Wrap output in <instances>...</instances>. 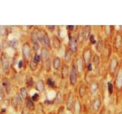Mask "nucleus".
<instances>
[{"label": "nucleus", "instance_id": "obj_22", "mask_svg": "<svg viewBox=\"0 0 122 114\" xmlns=\"http://www.w3.org/2000/svg\"><path fill=\"white\" fill-rule=\"evenodd\" d=\"M82 29H83V35L84 38H85V40L86 42V43L89 41V39L91 36V34L92 33V26L91 25H85L82 26Z\"/></svg>", "mask_w": 122, "mask_h": 114}, {"label": "nucleus", "instance_id": "obj_26", "mask_svg": "<svg viewBox=\"0 0 122 114\" xmlns=\"http://www.w3.org/2000/svg\"><path fill=\"white\" fill-rule=\"evenodd\" d=\"M106 90L107 92H108V97H113L114 95V85H113V82L112 80L107 81L106 83Z\"/></svg>", "mask_w": 122, "mask_h": 114}, {"label": "nucleus", "instance_id": "obj_45", "mask_svg": "<svg viewBox=\"0 0 122 114\" xmlns=\"http://www.w3.org/2000/svg\"><path fill=\"white\" fill-rule=\"evenodd\" d=\"M0 114H3L2 113H1V112H0Z\"/></svg>", "mask_w": 122, "mask_h": 114}, {"label": "nucleus", "instance_id": "obj_33", "mask_svg": "<svg viewBox=\"0 0 122 114\" xmlns=\"http://www.w3.org/2000/svg\"><path fill=\"white\" fill-rule=\"evenodd\" d=\"M8 34V28L5 26H0V36L5 37Z\"/></svg>", "mask_w": 122, "mask_h": 114}, {"label": "nucleus", "instance_id": "obj_19", "mask_svg": "<svg viewBox=\"0 0 122 114\" xmlns=\"http://www.w3.org/2000/svg\"><path fill=\"white\" fill-rule=\"evenodd\" d=\"M74 54L72 52V51L67 46L64 49V54H63V62L67 64H70L72 62V59L74 58Z\"/></svg>", "mask_w": 122, "mask_h": 114}, {"label": "nucleus", "instance_id": "obj_11", "mask_svg": "<svg viewBox=\"0 0 122 114\" xmlns=\"http://www.w3.org/2000/svg\"><path fill=\"white\" fill-rule=\"evenodd\" d=\"M105 43V37L102 33V27L100 28V30H97L96 31V43L94 46V51L100 55V53L102 51V49L104 47Z\"/></svg>", "mask_w": 122, "mask_h": 114}, {"label": "nucleus", "instance_id": "obj_10", "mask_svg": "<svg viewBox=\"0 0 122 114\" xmlns=\"http://www.w3.org/2000/svg\"><path fill=\"white\" fill-rule=\"evenodd\" d=\"M79 81V78L77 70H76L75 64L72 59V62L70 63V75H69V83L72 87H76L77 85L78 82Z\"/></svg>", "mask_w": 122, "mask_h": 114}, {"label": "nucleus", "instance_id": "obj_24", "mask_svg": "<svg viewBox=\"0 0 122 114\" xmlns=\"http://www.w3.org/2000/svg\"><path fill=\"white\" fill-rule=\"evenodd\" d=\"M2 85L4 87V88H5V94H10L11 91V85L10 80L7 77H5L2 79Z\"/></svg>", "mask_w": 122, "mask_h": 114}, {"label": "nucleus", "instance_id": "obj_7", "mask_svg": "<svg viewBox=\"0 0 122 114\" xmlns=\"http://www.w3.org/2000/svg\"><path fill=\"white\" fill-rule=\"evenodd\" d=\"M73 62L75 64L76 70H77L79 79L80 80L83 79L84 75H85V72H86V65L82 58L81 53L80 52H78L77 54L74 56Z\"/></svg>", "mask_w": 122, "mask_h": 114}, {"label": "nucleus", "instance_id": "obj_41", "mask_svg": "<svg viewBox=\"0 0 122 114\" xmlns=\"http://www.w3.org/2000/svg\"><path fill=\"white\" fill-rule=\"evenodd\" d=\"M114 114H122V109H118V110H116L115 112H114Z\"/></svg>", "mask_w": 122, "mask_h": 114}, {"label": "nucleus", "instance_id": "obj_36", "mask_svg": "<svg viewBox=\"0 0 122 114\" xmlns=\"http://www.w3.org/2000/svg\"><path fill=\"white\" fill-rule=\"evenodd\" d=\"M32 60L34 61L37 63H39L41 61V55H39L38 53H34V55L32 58Z\"/></svg>", "mask_w": 122, "mask_h": 114}, {"label": "nucleus", "instance_id": "obj_37", "mask_svg": "<svg viewBox=\"0 0 122 114\" xmlns=\"http://www.w3.org/2000/svg\"><path fill=\"white\" fill-rule=\"evenodd\" d=\"M26 84H27V86H28V87H32L34 85V79H33V78H29L28 80H27Z\"/></svg>", "mask_w": 122, "mask_h": 114}, {"label": "nucleus", "instance_id": "obj_13", "mask_svg": "<svg viewBox=\"0 0 122 114\" xmlns=\"http://www.w3.org/2000/svg\"><path fill=\"white\" fill-rule=\"evenodd\" d=\"M76 99V94L75 92L72 90H70L66 94V97L64 99L65 102V108L67 111H72L73 104Z\"/></svg>", "mask_w": 122, "mask_h": 114}, {"label": "nucleus", "instance_id": "obj_32", "mask_svg": "<svg viewBox=\"0 0 122 114\" xmlns=\"http://www.w3.org/2000/svg\"><path fill=\"white\" fill-rule=\"evenodd\" d=\"M29 67H30V71H35L37 69V67H38V63L35 62L34 61H33L32 59L30 61V64H29Z\"/></svg>", "mask_w": 122, "mask_h": 114}, {"label": "nucleus", "instance_id": "obj_42", "mask_svg": "<svg viewBox=\"0 0 122 114\" xmlns=\"http://www.w3.org/2000/svg\"><path fill=\"white\" fill-rule=\"evenodd\" d=\"M66 114H73V113H72V111H67V110H66Z\"/></svg>", "mask_w": 122, "mask_h": 114}, {"label": "nucleus", "instance_id": "obj_30", "mask_svg": "<svg viewBox=\"0 0 122 114\" xmlns=\"http://www.w3.org/2000/svg\"><path fill=\"white\" fill-rule=\"evenodd\" d=\"M46 83H47V85L51 87V88H55L56 87V81L52 78H48L47 79V81H46Z\"/></svg>", "mask_w": 122, "mask_h": 114}, {"label": "nucleus", "instance_id": "obj_5", "mask_svg": "<svg viewBox=\"0 0 122 114\" xmlns=\"http://www.w3.org/2000/svg\"><path fill=\"white\" fill-rule=\"evenodd\" d=\"M79 28V26H78ZM77 28V29H78ZM76 29L74 32H69L67 31V37H68V44L67 47L70 48V49L72 51V52L73 53L74 56H76L78 52H79V42L76 37Z\"/></svg>", "mask_w": 122, "mask_h": 114}, {"label": "nucleus", "instance_id": "obj_43", "mask_svg": "<svg viewBox=\"0 0 122 114\" xmlns=\"http://www.w3.org/2000/svg\"><path fill=\"white\" fill-rule=\"evenodd\" d=\"M48 114H56V111H52L51 113H49Z\"/></svg>", "mask_w": 122, "mask_h": 114}, {"label": "nucleus", "instance_id": "obj_1", "mask_svg": "<svg viewBox=\"0 0 122 114\" xmlns=\"http://www.w3.org/2000/svg\"><path fill=\"white\" fill-rule=\"evenodd\" d=\"M112 82L114 85V101L116 106H119L122 104V59Z\"/></svg>", "mask_w": 122, "mask_h": 114}, {"label": "nucleus", "instance_id": "obj_31", "mask_svg": "<svg viewBox=\"0 0 122 114\" xmlns=\"http://www.w3.org/2000/svg\"><path fill=\"white\" fill-rule=\"evenodd\" d=\"M20 94H21V96L22 97V98L25 99V100H26V99L28 97V90H27L26 87H21V88L20 89Z\"/></svg>", "mask_w": 122, "mask_h": 114}, {"label": "nucleus", "instance_id": "obj_23", "mask_svg": "<svg viewBox=\"0 0 122 114\" xmlns=\"http://www.w3.org/2000/svg\"><path fill=\"white\" fill-rule=\"evenodd\" d=\"M63 100H64V98H63V93L61 92L60 90H57L54 98L53 99V104H56V105H61V104H63Z\"/></svg>", "mask_w": 122, "mask_h": 114}, {"label": "nucleus", "instance_id": "obj_3", "mask_svg": "<svg viewBox=\"0 0 122 114\" xmlns=\"http://www.w3.org/2000/svg\"><path fill=\"white\" fill-rule=\"evenodd\" d=\"M113 54L122 59V33L116 28V32L112 42Z\"/></svg>", "mask_w": 122, "mask_h": 114}, {"label": "nucleus", "instance_id": "obj_34", "mask_svg": "<svg viewBox=\"0 0 122 114\" xmlns=\"http://www.w3.org/2000/svg\"><path fill=\"white\" fill-rule=\"evenodd\" d=\"M0 97H1L2 99L5 97V88H4L2 82H0Z\"/></svg>", "mask_w": 122, "mask_h": 114}, {"label": "nucleus", "instance_id": "obj_44", "mask_svg": "<svg viewBox=\"0 0 122 114\" xmlns=\"http://www.w3.org/2000/svg\"><path fill=\"white\" fill-rule=\"evenodd\" d=\"M1 51H2V44L0 43V52H1Z\"/></svg>", "mask_w": 122, "mask_h": 114}, {"label": "nucleus", "instance_id": "obj_20", "mask_svg": "<svg viewBox=\"0 0 122 114\" xmlns=\"http://www.w3.org/2000/svg\"><path fill=\"white\" fill-rule=\"evenodd\" d=\"M63 61H62L61 58L59 56H53V60H52V67L56 71H60V68L62 67Z\"/></svg>", "mask_w": 122, "mask_h": 114}, {"label": "nucleus", "instance_id": "obj_4", "mask_svg": "<svg viewBox=\"0 0 122 114\" xmlns=\"http://www.w3.org/2000/svg\"><path fill=\"white\" fill-rule=\"evenodd\" d=\"M103 105H104V97L100 93H98L92 98H91V114H98Z\"/></svg>", "mask_w": 122, "mask_h": 114}, {"label": "nucleus", "instance_id": "obj_18", "mask_svg": "<svg viewBox=\"0 0 122 114\" xmlns=\"http://www.w3.org/2000/svg\"><path fill=\"white\" fill-rule=\"evenodd\" d=\"M70 64H67L66 62H63L62 67L60 68V76L63 80H66L69 78V75H70Z\"/></svg>", "mask_w": 122, "mask_h": 114}, {"label": "nucleus", "instance_id": "obj_14", "mask_svg": "<svg viewBox=\"0 0 122 114\" xmlns=\"http://www.w3.org/2000/svg\"><path fill=\"white\" fill-rule=\"evenodd\" d=\"M0 59H1L2 62V67L3 72L5 75H8L10 71V60L9 56L6 55V53L3 52L1 55Z\"/></svg>", "mask_w": 122, "mask_h": 114}, {"label": "nucleus", "instance_id": "obj_38", "mask_svg": "<svg viewBox=\"0 0 122 114\" xmlns=\"http://www.w3.org/2000/svg\"><path fill=\"white\" fill-rule=\"evenodd\" d=\"M46 28H47V29L49 30L51 33H53L56 30V26H55V25H51H51H47V26H46Z\"/></svg>", "mask_w": 122, "mask_h": 114}, {"label": "nucleus", "instance_id": "obj_8", "mask_svg": "<svg viewBox=\"0 0 122 114\" xmlns=\"http://www.w3.org/2000/svg\"><path fill=\"white\" fill-rule=\"evenodd\" d=\"M76 91H74L76 96H77L82 101L85 100V99L89 96L88 85L83 79L80 80L78 82L77 85L76 86Z\"/></svg>", "mask_w": 122, "mask_h": 114}, {"label": "nucleus", "instance_id": "obj_35", "mask_svg": "<svg viewBox=\"0 0 122 114\" xmlns=\"http://www.w3.org/2000/svg\"><path fill=\"white\" fill-rule=\"evenodd\" d=\"M30 99H31V100L33 102H37L38 100H39V99H40L39 93H35V94H34L33 95H31V96H30Z\"/></svg>", "mask_w": 122, "mask_h": 114}, {"label": "nucleus", "instance_id": "obj_39", "mask_svg": "<svg viewBox=\"0 0 122 114\" xmlns=\"http://www.w3.org/2000/svg\"><path fill=\"white\" fill-rule=\"evenodd\" d=\"M21 114H30V110L26 106H24L21 110Z\"/></svg>", "mask_w": 122, "mask_h": 114}, {"label": "nucleus", "instance_id": "obj_29", "mask_svg": "<svg viewBox=\"0 0 122 114\" xmlns=\"http://www.w3.org/2000/svg\"><path fill=\"white\" fill-rule=\"evenodd\" d=\"M8 44H9V47L13 48V49H16L18 45V40L15 38V39L10 40L8 41Z\"/></svg>", "mask_w": 122, "mask_h": 114}, {"label": "nucleus", "instance_id": "obj_15", "mask_svg": "<svg viewBox=\"0 0 122 114\" xmlns=\"http://www.w3.org/2000/svg\"><path fill=\"white\" fill-rule=\"evenodd\" d=\"M72 112L73 114H83L82 101L77 96H76L75 102L73 104V107H72Z\"/></svg>", "mask_w": 122, "mask_h": 114}, {"label": "nucleus", "instance_id": "obj_6", "mask_svg": "<svg viewBox=\"0 0 122 114\" xmlns=\"http://www.w3.org/2000/svg\"><path fill=\"white\" fill-rule=\"evenodd\" d=\"M94 52L95 51L93 49V47L89 43H86L82 49V51L80 53H81L82 58L84 61V62H85L86 68L92 62V59Z\"/></svg>", "mask_w": 122, "mask_h": 114}, {"label": "nucleus", "instance_id": "obj_9", "mask_svg": "<svg viewBox=\"0 0 122 114\" xmlns=\"http://www.w3.org/2000/svg\"><path fill=\"white\" fill-rule=\"evenodd\" d=\"M88 85V92H89V96L92 98L94 96L98 94L100 92V81L99 78H93L87 83Z\"/></svg>", "mask_w": 122, "mask_h": 114}, {"label": "nucleus", "instance_id": "obj_17", "mask_svg": "<svg viewBox=\"0 0 122 114\" xmlns=\"http://www.w3.org/2000/svg\"><path fill=\"white\" fill-rule=\"evenodd\" d=\"M51 42V48L55 49L56 50H60L62 48V40L56 34H53L52 35Z\"/></svg>", "mask_w": 122, "mask_h": 114}, {"label": "nucleus", "instance_id": "obj_21", "mask_svg": "<svg viewBox=\"0 0 122 114\" xmlns=\"http://www.w3.org/2000/svg\"><path fill=\"white\" fill-rule=\"evenodd\" d=\"M41 58L43 62L51 59V52L48 48L43 47L41 49Z\"/></svg>", "mask_w": 122, "mask_h": 114}, {"label": "nucleus", "instance_id": "obj_16", "mask_svg": "<svg viewBox=\"0 0 122 114\" xmlns=\"http://www.w3.org/2000/svg\"><path fill=\"white\" fill-rule=\"evenodd\" d=\"M22 55L25 61H30L31 59V47L28 43H25L22 46Z\"/></svg>", "mask_w": 122, "mask_h": 114}, {"label": "nucleus", "instance_id": "obj_12", "mask_svg": "<svg viewBox=\"0 0 122 114\" xmlns=\"http://www.w3.org/2000/svg\"><path fill=\"white\" fill-rule=\"evenodd\" d=\"M102 33L103 35H104V37L112 43L113 38L114 37V34H115L116 32V26L114 25L102 26Z\"/></svg>", "mask_w": 122, "mask_h": 114}, {"label": "nucleus", "instance_id": "obj_28", "mask_svg": "<svg viewBox=\"0 0 122 114\" xmlns=\"http://www.w3.org/2000/svg\"><path fill=\"white\" fill-rule=\"evenodd\" d=\"M25 106L29 110H34L36 108L35 107V104H34V102H33L31 100L30 97H28L26 99V105H25Z\"/></svg>", "mask_w": 122, "mask_h": 114}, {"label": "nucleus", "instance_id": "obj_27", "mask_svg": "<svg viewBox=\"0 0 122 114\" xmlns=\"http://www.w3.org/2000/svg\"><path fill=\"white\" fill-rule=\"evenodd\" d=\"M14 100L15 102V104L18 106H21L24 104V99L22 98V97L21 96L20 93H18L15 94V96L14 97Z\"/></svg>", "mask_w": 122, "mask_h": 114}, {"label": "nucleus", "instance_id": "obj_2", "mask_svg": "<svg viewBox=\"0 0 122 114\" xmlns=\"http://www.w3.org/2000/svg\"><path fill=\"white\" fill-rule=\"evenodd\" d=\"M121 62V59L119 57L115 54H113L111 57L108 65H107V75H108L110 80H112V81L114 79L118 68H119Z\"/></svg>", "mask_w": 122, "mask_h": 114}, {"label": "nucleus", "instance_id": "obj_25", "mask_svg": "<svg viewBox=\"0 0 122 114\" xmlns=\"http://www.w3.org/2000/svg\"><path fill=\"white\" fill-rule=\"evenodd\" d=\"M35 87L37 91H38V93H42L44 92L45 90V83L43 79H38L36 81L35 84Z\"/></svg>", "mask_w": 122, "mask_h": 114}, {"label": "nucleus", "instance_id": "obj_40", "mask_svg": "<svg viewBox=\"0 0 122 114\" xmlns=\"http://www.w3.org/2000/svg\"><path fill=\"white\" fill-rule=\"evenodd\" d=\"M23 63H24V62H23V60L22 59H20V60L18 61V68H20V69H21V68L23 67V65H24Z\"/></svg>", "mask_w": 122, "mask_h": 114}]
</instances>
